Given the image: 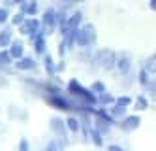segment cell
Returning <instances> with one entry per match:
<instances>
[{"mask_svg": "<svg viewBox=\"0 0 156 151\" xmlns=\"http://www.w3.org/2000/svg\"><path fill=\"white\" fill-rule=\"evenodd\" d=\"M38 9H40V6H38V2H34V0H28V2H19V13H23L25 17L27 15H36L38 13Z\"/></svg>", "mask_w": 156, "mask_h": 151, "instance_id": "cell-11", "label": "cell"}, {"mask_svg": "<svg viewBox=\"0 0 156 151\" xmlns=\"http://www.w3.org/2000/svg\"><path fill=\"white\" fill-rule=\"evenodd\" d=\"M64 125H66V130H72L73 134L81 130V121L75 117V115H68V117L64 119Z\"/></svg>", "mask_w": 156, "mask_h": 151, "instance_id": "cell-15", "label": "cell"}, {"mask_svg": "<svg viewBox=\"0 0 156 151\" xmlns=\"http://www.w3.org/2000/svg\"><path fill=\"white\" fill-rule=\"evenodd\" d=\"M115 59H117V55L113 49H109V47H102V49H98L96 55H94V62L96 66H100L102 70H113V66H115Z\"/></svg>", "mask_w": 156, "mask_h": 151, "instance_id": "cell-3", "label": "cell"}, {"mask_svg": "<svg viewBox=\"0 0 156 151\" xmlns=\"http://www.w3.org/2000/svg\"><path fill=\"white\" fill-rule=\"evenodd\" d=\"M19 34H25V36H36V34H41L40 19H36V17H27L23 21V25H19Z\"/></svg>", "mask_w": 156, "mask_h": 151, "instance_id": "cell-5", "label": "cell"}, {"mask_svg": "<svg viewBox=\"0 0 156 151\" xmlns=\"http://www.w3.org/2000/svg\"><path fill=\"white\" fill-rule=\"evenodd\" d=\"M107 151H124V147L119 145V144H109L107 145Z\"/></svg>", "mask_w": 156, "mask_h": 151, "instance_id": "cell-31", "label": "cell"}, {"mask_svg": "<svg viewBox=\"0 0 156 151\" xmlns=\"http://www.w3.org/2000/svg\"><path fill=\"white\" fill-rule=\"evenodd\" d=\"M81 23H83V13L79 9H75L72 15H68V30H66V34L77 32V28L81 27Z\"/></svg>", "mask_w": 156, "mask_h": 151, "instance_id": "cell-10", "label": "cell"}, {"mask_svg": "<svg viewBox=\"0 0 156 151\" xmlns=\"http://www.w3.org/2000/svg\"><path fill=\"white\" fill-rule=\"evenodd\" d=\"M30 42L34 45V53L38 57L45 55V38L41 36V34H36V36H30Z\"/></svg>", "mask_w": 156, "mask_h": 151, "instance_id": "cell-12", "label": "cell"}, {"mask_svg": "<svg viewBox=\"0 0 156 151\" xmlns=\"http://www.w3.org/2000/svg\"><path fill=\"white\" fill-rule=\"evenodd\" d=\"M68 92H70V95H75V96L83 98L85 104H96V96L87 87L79 85V81H77V79H72L70 83H68Z\"/></svg>", "mask_w": 156, "mask_h": 151, "instance_id": "cell-4", "label": "cell"}, {"mask_svg": "<svg viewBox=\"0 0 156 151\" xmlns=\"http://www.w3.org/2000/svg\"><path fill=\"white\" fill-rule=\"evenodd\" d=\"M19 151H30V144L27 138H21L19 140Z\"/></svg>", "mask_w": 156, "mask_h": 151, "instance_id": "cell-30", "label": "cell"}, {"mask_svg": "<svg viewBox=\"0 0 156 151\" xmlns=\"http://www.w3.org/2000/svg\"><path fill=\"white\" fill-rule=\"evenodd\" d=\"M132 102H133V100H132V96H128V95H122V96H117V98H115V106H120V108L128 110V106H130Z\"/></svg>", "mask_w": 156, "mask_h": 151, "instance_id": "cell-24", "label": "cell"}, {"mask_svg": "<svg viewBox=\"0 0 156 151\" xmlns=\"http://www.w3.org/2000/svg\"><path fill=\"white\" fill-rule=\"evenodd\" d=\"M49 125H51V130L57 134V140L66 142V125H64V119H60L58 115H55V117H51Z\"/></svg>", "mask_w": 156, "mask_h": 151, "instance_id": "cell-6", "label": "cell"}, {"mask_svg": "<svg viewBox=\"0 0 156 151\" xmlns=\"http://www.w3.org/2000/svg\"><path fill=\"white\" fill-rule=\"evenodd\" d=\"M43 66H45L47 76H49V77H55L57 70H55V62H53V57H51V55H45V57H43Z\"/></svg>", "mask_w": 156, "mask_h": 151, "instance_id": "cell-20", "label": "cell"}, {"mask_svg": "<svg viewBox=\"0 0 156 151\" xmlns=\"http://www.w3.org/2000/svg\"><path fill=\"white\" fill-rule=\"evenodd\" d=\"M139 77H137V81H139V85H143V87H147L149 83H151V81L154 79V76H151L149 72H145L143 70V68H141V70H139V74H137Z\"/></svg>", "mask_w": 156, "mask_h": 151, "instance_id": "cell-23", "label": "cell"}, {"mask_svg": "<svg viewBox=\"0 0 156 151\" xmlns=\"http://www.w3.org/2000/svg\"><path fill=\"white\" fill-rule=\"evenodd\" d=\"M27 17L23 15V13H19V11H17V13L12 17V25H15V27H19V25H23V21H25Z\"/></svg>", "mask_w": 156, "mask_h": 151, "instance_id": "cell-28", "label": "cell"}, {"mask_svg": "<svg viewBox=\"0 0 156 151\" xmlns=\"http://www.w3.org/2000/svg\"><path fill=\"white\" fill-rule=\"evenodd\" d=\"M115 66H117V70L122 74V76H126L130 70H132V57L128 53H120L117 59H115Z\"/></svg>", "mask_w": 156, "mask_h": 151, "instance_id": "cell-8", "label": "cell"}, {"mask_svg": "<svg viewBox=\"0 0 156 151\" xmlns=\"http://www.w3.org/2000/svg\"><path fill=\"white\" fill-rule=\"evenodd\" d=\"M133 108H136V111H145L149 108V100L145 95H139L136 96V100H133Z\"/></svg>", "mask_w": 156, "mask_h": 151, "instance_id": "cell-19", "label": "cell"}, {"mask_svg": "<svg viewBox=\"0 0 156 151\" xmlns=\"http://www.w3.org/2000/svg\"><path fill=\"white\" fill-rule=\"evenodd\" d=\"M73 42L79 45V47H83V49H88L90 45H94L96 43V28H94L92 23H87V25L77 28Z\"/></svg>", "mask_w": 156, "mask_h": 151, "instance_id": "cell-1", "label": "cell"}, {"mask_svg": "<svg viewBox=\"0 0 156 151\" xmlns=\"http://www.w3.org/2000/svg\"><path fill=\"white\" fill-rule=\"evenodd\" d=\"M9 57H12V61H19L25 57V43L23 40H13L12 43H9V49H8Z\"/></svg>", "mask_w": 156, "mask_h": 151, "instance_id": "cell-9", "label": "cell"}, {"mask_svg": "<svg viewBox=\"0 0 156 151\" xmlns=\"http://www.w3.org/2000/svg\"><path fill=\"white\" fill-rule=\"evenodd\" d=\"M109 117L111 119H113V123L115 121H122V119H124L126 117V110L124 108H120V106H115V108H109Z\"/></svg>", "mask_w": 156, "mask_h": 151, "instance_id": "cell-17", "label": "cell"}, {"mask_svg": "<svg viewBox=\"0 0 156 151\" xmlns=\"http://www.w3.org/2000/svg\"><path fill=\"white\" fill-rule=\"evenodd\" d=\"M40 25H41V36H43V38L49 36V34H53L55 30H57V27H58V17H57V9H55L53 6L45 8V11H43V17L40 19Z\"/></svg>", "mask_w": 156, "mask_h": 151, "instance_id": "cell-2", "label": "cell"}, {"mask_svg": "<svg viewBox=\"0 0 156 151\" xmlns=\"http://www.w3.org/2000/svg\"><path fill=\"white\" fill-rule=\"evenodd\" d=\"M64 147H66V142H60V140H51V142L45 145V149H43V151H64Z\"/></svg>", "mask_w": 156, "mask_h": 151, "instance_id": "cell-21", "label": "cell"}, {"mask_svg": "<svg viewBox=\"0 0 156 151\" xmlns=\"http://www.w3.org/2000/svg\"><path fill=\"white\" fill-rule=\"evenodd\" d=\"M13 42V32L9 27H4L2 30H0V47L2 49H8L9 43Z\"/></svg>", "mask_w": 156, "mask_h": 151, "instance_id": "cell-13", "label": "cell"}, {"mask_svg": "<svg viewBox=\"0 0 156 151\" xmlns=\"http://www.w3.org/2000/svg\"><path fill=\"white\" fill-rule=\"evenodd\" d=\"M38 66V62L32 59V57H23V59H19L15 62V68L17 70H34V68Z\"/></svg>", "mask_w": 156, "mask_h": 151, "instance_id": "cell-14", "label": "cell"}, {"mask_svg": "<svg viewBox=\"0 0 156 151\" xmlns=\"http://www.w3.org/2000/svg\"><path fill=\"white\" fill-rule=\"evenodd\" d=\"M96 102L98 104H102V106H113L115 104V96L113 95H109V92H102V95H96Z\"/></svg>", "mask_w": 156, "mask_h": 151, "instance_id": "cell-18", "label": "cell"}, {"mask_svg": "<svg viewBox=\"0 0 156 151\" xmlns=\"http://www.w3.org/2000/svg\"><path fill=\"white\" fill-rule=\"evenodd\" d=\"M92 92V95L96 96V95H102V92H105L107 89H105V85H104V81H94V83L90 85V89H88Z\"/></svg>", "mask_w": 156, "mask_h": 151, "instance_id": "cell-25", "label": "cell"}, {"mask_svg": "<svg viewBox=\"0 0 156 151\" xmlns=\"http://www.w3.org/2000/svg\"><path fill=\"white\" fill-rule=\"evenodd\" d=\"M88 142H92L96 147H104V136L98 130H94L92 126H88Z\"/></svg>", "mask_w": 156, "mask_h": 151, "instance_id": "cell-16", "label": "cell"}, {"mask_svg": "<svg viewBox=\"0 0 156 151\" xmlns=\"http://www.w3.org/2000/svg\"><path fill=\"white\" fill-rule=\"evenodd\" d=\"M154 61H156V57H154V55H151L149 59L143 62V66H141L143 70H145V72H149L151 76H154Z\"/></svg>", "mask_w": 156, "mask_h": 151, "instance_id": "cell-26", "label": "cell"}, {"mask_svg": "<svg viewBox=\"0 0 156 151\" xmlns=\"http://www.w3.org/2000/svg\"><path fill=\"white\" fill-rule=\"evenodd\" d=\"M92 129H94V130H98L100 134L104 136V134H107V132H109L111 125H107V123H105V121H102V119H96V121H94V126H92Z\"/></svg>", "mask_w": 156, "mask_h": 151, "instance_id": "cell-22", "label": "cell"}, {"mask_svg": "<svg viewBox=\"0 0 156 151\" xmlns=\"http://www.w3.org/2000/svg\"><path fill=\"white\" fill-rule=\"evenodd\" d=\"M13 61H12V57H9V53H8V49H0V64H12Z\"/></svg>", "mask_w": 156, "mask_h": 151, "instance_id": "cell-27", "label": "cell"}, {"mask_svg": "<svg viewBox=\"0 0 156 151\" xmlns=\"http://www.w3.org/2000/svg\"><path fill=\"white\" fill-rule=\"evenodd\" d=\"M8 17H9V9L0 6V25H4V23L8 21Z\"/></svg>", "mask_w": 156, "mask_h": 151, "instance_id": "cell-29", "label": "cell"}, {"mask_svg": "<svg viewBox=\"0 0 156 151\" xmlns=\"http://www.w3.org/2000/svg\"><path fill=\"white\" fill-rule=\"evenodd\" d=\"M120 129L124 130V132H133L136 129H139V125H141V117L137 113H133V115H126L124 119H122L120 123Z\"/></svg>", "mask_w": 156, "mask_h": 151, "instance_id": "cell-7", "label": "cell"}]
</instances>
